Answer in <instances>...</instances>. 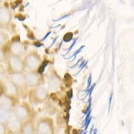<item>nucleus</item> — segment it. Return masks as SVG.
Here are the masks:
<instances>
[{"label": "nucleus", "instance_id": "nucleus-8", "mask_svg": "<svg viewBox=\"0 0 134 134\" xmlns=\"http://www.w3.org/2000/svg\"><path fill=\"white\" fill-rule=\"evenodd\" d=\"M7 54L23 57L26 54L24 44L20 40H11L7 45Z\"/></svg>", "mask_w": 134, "mask_h": 134}, {"label": "nucleus", "instance_id": "nucleus-10", "mask_svg": "<svg viewBox=\"0 0 134 134\" xmlns=\"http://www.w3.org/2000/svg\"><path fill=\"white\" fill-rule=\"evenodd\" d=\"M4 122L7 127V133L20 134L22 122L13 114L4 121Z\"/></svg>", "mask_w": 134, "mask_h": 134}, {"label": "nucleus", "instance_id": "nucleus-9", "mask_svg": "<svg viewBox=\"0 0 134 134\" xmlns=\"http://www.w3.org/2000/svg\"><path fill=\"white\" fill-rule=\"evenodd\" d=\"M19 102L20 99L12 98L3 94L0 97V109L4 111L13 114V109Z\"/></svg>", "mask_w": 134, "mask_h": 134}, {"label": "nucleus", "instance_id": "nucleus-14", "mask_svg": "<svg viewBox=\"0 0 134 134\" xmlns=\"http://www.w3.org/2000/svg\"><path fill=\"white\" fill-rule=\"evenodd\" d=\"M36 133L35 129V120H28L22 122L20 134H34Z\"/></svg>", "mask_w": 134, "mask_h": 134}, {"label": "nucleus", "instance_id": "nucleus-1", "mask_svg": "<svg viewBox=\"0 0 134 134\" xmlns=\"http://www.w3.org/2000/svg\"><path fill=\"white\" fill-rule=\"evenodd\" d=\"M13 114L18 120L23 122L35 120L37 112L29 103L25 101L19 102L13 111Z\"/></svg>", "mask_w": 134, "mask_h": 134}, {"label": "nucleus", "instance_id": "nucleus-6", "mask_svg": "<svg viewBox=\"0 0 134 134\" xmlns=\"http://www.w3.org/2000/svg\"><path fill=\"white\" fill-rule=\"evenodd\" d=\"M24 62L25 68L28 70H37L42 63L40 54L37 51H30L24 56Z\"/></svg>", "mask_w": 134, "mask_h": 134}, {"label": "nucleus", "instance_id": "nucleus-4", "mask_svg": "<svg viewBox=\"0 0 134 134\" xmlns=\"http://www.w3.org/2000/svg\"><path fill=\"white\" fill-rule=\"evenodd\" d=\"M26 85L29 88L43 86L46 83V78L42 72L37 70H27L24 72Z\"/></svg>", "mask_w": 134, "mask_h": 134}, {"label": "nucleus", "instance_id": "nucleus-11", "mask_svg": "<svg viewBox=\"0 0 134 134\" xmlns=\"http://www.w3.org/2000/svg\"><path fill=\"white\" fill-rule=\"evenodd\" d=\"M13 20V13L10 9L0 6V29L7 28Z\"/></svg>", "mask_w": 134, "mask_h": 134}, {"label": "nucleus", "instance_id": "nucleus-16", "mask_svg": "<svg viewBox=\"0 0 134 134\" xmlns=\"http://www.w3.org/2000/svg\"><path fill=\"white\" fill-rule=\"evenodd\" d=\"M11 114H12V113L4 111L2 109H0V121L4 122L9 116H10Z\"/></svg>", "mask_w": 134, "mask_h": 134}, {"label": "nucleus", "instance_id": "nucleus-17", "mask_svg": "<svg viewBox=\"0 0 134 134\" xmlns=\"http://www.w3.org/2000/svg\"><path fill=\"white\" fill-rule=\"evenodd\" d=\"M7 59L6 52L4 50V48H0V63L4 62Z\"/></svg>", "mask_w": 134, "mask_h": 134}, {"label": "nucleus", "instance_id": "nucleus-19", "mask_svg": "<svg viewBox=\"0 0 134 134\" xmlns=\"http://www.w3.org/2000/svg\"><path fill=\"white\" fill-rule=\"evenodd\" d=\"M3 83H2V81H0V97L3 94Z\"/></svg>", "mask_w": 134, "mask_h": 134}, {"label": "nucleus", "instance_id": "nucleus-5", "mask_svg": "<svg viewBox=\"0 0 134 134\" xmlns=\"http://www.w3.org/2000/svg\"><path fill=\"white\" fill-rule=\"evenodd\" d=\"M9 79L17 87L20 93V98H25L27 96L28 88L26 83L25 75L24 72H13L9 74Z\"/></svg>", "mask_w": 134, "mask_h": 134}, {"label": "nucleus", "instance_id": "nucleus-20", "mask_svg": "<svg viewBox=\"0 0 134 134\" xmlns=\"http://www.w3.org/2000/svg\"><path fill=\"white\" fill-rule=\"evenodd\" d=\"M7 1H12V0H7Z\"/></svg>", "mask_w": 134, "mask_h": 134}, {"label": "nucleus", "instance_id": "nucleus-3", "mask_svg": "<svg viewBox=\"0 0 134 134\" xmlns=\"http://www.w3.org/2000/svg\"><path fill=\"white\" fill-rule=\"evenodd\" d=\"M36 133L53 134L55 132L54 120L51 117L43 116L40 117L35 122Z\"/></svg>", "mask_w": 134, "mask_h": 134}, {"label": "nucleus", "instance_id": "nucleus-12", "mask_svg": "<svg viewBox=\"0 0 134 134\" xmlns=\"http://www.w3.org/2000/svg\"><path fill=\"white\" fill-rule=\"evenodd\" d=\"M2 83H3L4 94L12 97V98L20 99L19 90H18L17 87L10 80L8 79L5 80L4 81H3Z\"/></svg>", "mask_w": 134, "mask_h": 134}, {"label": "nucleus", "instance_id": "nucleus-7", "mask_svg": "<svg viewBox=\"0 0 134 134\" xmlns=\"http://www.w3.org/2000/svg\"><path fill=\"white\" fill-rule=\"evenodd\" d=\"M6 60H7V69L8 74L13 72H24L26 68L24 59L22 57L7 54Z\"/></svg>", "mask_w": 134, "mask_h": 134}, {"label": "nucleus", "instance_id": "nucleus-15", "mask_svg": "<svg viewBox=\"0 0 134 134\" xmlns=\"http://www.w3.org/2000/svg\"><path fill=\"white\" fill-rule=\"evenodd\" d=\"M10 41V37L7 32L0 29V48H4Z\"/></svg>", "mask_w": 134, "mask_h": 134}, {"label": "nucleus", "instance_id": "nucleus-13", "mask_svg": "<svg viewBox=\"0 0 134 134\" xmlns=\"http://www.w3.org/2000/svg\"><path fill=\"white\" fill-rule=\"evenodd\" d=\"M46 79L48 89L51 90H57L62 85V79L54 70L51 71V73L48 75Z\"/></svg>", "mask_w": 134, "mask_h": 134}, {"label": "nucleus", "instance_id": "nucleus-2", "mask_svg": "<svg viewBox=\"0 0 134 134\" xmlns=\"http://www.w3.org/2000/svg\"><path fill=\"white\" fill-rule=\"evenodd\" d=\"M49 91L44 86L29 88L27 93L29 102L31 104L38 105L41 104L47 100Z\"/></svg>", "mask_w": 134, "mask_h": 134}, {"label": "nucleus", "instance_id": "nucleus-18", "mask_svg": "<svg viewBox=\"0 0 134 134\" xmlns=\"http://www.w3.org/2000/svg\"><path fill=\"white\" fill-rule=\"evenodd\" d=\"M7 133V127L5 122L3 121H0V134Z\"/></svg>", "mask_w": 134, "mask_h": 134}]
</instances>
